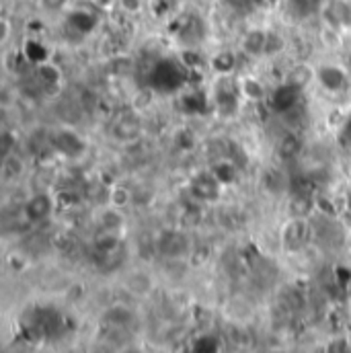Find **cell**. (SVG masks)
I'll return each mask as SVG.
<instances>
[{
  "label": "cell",
  "mask_w": 351,
  "mask_h": 353,
  "mask_svg": "<svg viewBox=\"0 0 351 353\" xmlns=\"http://www.w3.org/2000/svg\"><path fill=\"white\" fill-rule=\"evenodd\" d=\"M177 37L185 48H197V43L203 39V23L193 17V14H185L179 17V27H177Z\"/></svg>",
  "instance_id": "obj_11"
},
{
  "label": "cell",
  "mask_w": 351,
  "mask_h": 353,
  "mask_svg": "<svg viewBox=\"0 0 351 353\" xmlns=\"http://www.w3.org/2000/svg\"><path fill=\"white\" fill-rule=\"evenodd\" d=\"M323 353H351V345L348 339H331Z\"/></svg>",
  "instance_id": "obj_34"
},
{
  "label": "cell",
  "mask_w": 351,
  "mask_h": 353,
  "mask_svg": "<svg viewBox=\"0 0 351 353\" xmlns=\"http://www.w3.org/2000/svg\"><path fill=\"white\" fill-rule=\"evenodd\" d=\"M267 39H269V29L253 27L243 35L241 50L249 58H263V56H267Z\"/></svg>",
  "instance_id": "obj_12"
},
{
  "label": "cell",
  "mask_w": 351,
  "mask_h": 353,
  "mask_svg": "<svg viewBox=\"0 0 351 353\" xmlns=\"http://www.w3.org/2000/svg\"><path fill=\"white\" fill-rule=\"evenodd\" d=\"M66 25L79 35H87L97 27V14L87 8H74L66 14Z\"/></svg>",
  "instance_id": "obj_16"
},
{
  "label": "cell",
  "mask_w": 351,
  "mask_h": 353,
  "mask_svg": "<svg viewBox=\"0 0 351 353\" xmlns=\"http://www.w3.org/2000/svg\"><path fill=\"white\" fill-rule=\"evenodd\" d=\"M288 4H290V10L294 12V17L308 19L312 14L323 12L327 0H288Z\"/></svg>",
  "instance_id": "obj_22"
},
{
  "label": "cell",
  "mask_w": 351,
  "mask_h": 353,
  "mask_svg": "<svg viewBox=\"0 0 351 353\" xmlns=\"http://www.w3.org/2000/svg\"><path fill=\"white\" fill-rule=\"evenodd\" d=\"M52 146H54L56 152H60L66 159H79V157H83V152L87 148V142L74 130H60V132L54 134Z\"/></svg>",
  "instance_id": "obj_7"
},
{
  "label": "cell",
  "mask_w": 351,
  "mask_h": 353,
  "mask_svg": "<svg viewBox=\"0 0 351 353\" xmlns=\"http://www.w3.org/2000/svg\"><path fill=\"white\" fill-rule=\"evenodd\" d=\"M111 130L119 142H134L142 132V121L134 111H123L113 119Z\"/></svg>",
  "instance_id": "obj_10"
},
{
  "label": "cell",
  "mask_w": 351,
  "mask_h": 353,
  "mask_svg": "<svg viewBox=\"0 0 351 353\" xmlns=\"http://www.w3.org/2000/svg\"><path fill=\"white\" fill-rule=\"evenodd\" d=\"M339 142L345 148H351V111L348 119H345V123H343V128H341V132H339Z\"/></svg>",
  "instance_id": "obj_35"
},
{
  "label": "cell",
  "mask_w": 351,
  "mask_h": 353,
  "mask_svg": "<svg viewBox=\"0 0 351 353\" xmlns=\"http://www.w3.org/2000/svg\"><path fill=\"white\" fill-rule=\"evenodd\" d=\"M179 109L185 115H205L208 111H212V101L210 94H205L203 90H189L183 92L179 97Z\"/></svg>",
  "instance_id": "obj_14"
},
{
  "label": "cell",
  "mask_w": 351,
  "mask_h": 353,
  "mask_svg": "<svg viewBox=\"0 0 351 353\" xmlns=\"http://www.w3.org/2000/svg\"><path fill=\"white\" fill-rule=\"evenodd\" d=\"M177 0H152L150 2V8L157 17H169L171 12L177 10Z\"/></svg>",
  "instance_id": "obj_29"
},
{
  "label": "cell",
  "mask_w": 351,
  "mask_h": 353,
  "mask_svg": "<svg viewBox=\"0 0 351 353\" xmlns=\"http://www.w3.org/2000/svg\"><path fill=\"white\" fill-rule=\"evenodd\" d=\"M343 201H345V208H348V212L351 214V191H348V193H345V199H343Z\"/></svg>",
  "instance_id": "obj_37"
},
{
  "label": "cell",
  "mask_w": 351,
  "mask_h": 353,
  "mask_svg": "<svg viewBox=\"0 0 351 353\" xmlns=\"http://www.w3.org/2000/svg\"><path fill=\"white\" fill-rule=\"evenodd\" d=\"M300 97H302V90L290 83H281L279 87L275 88L269 97V105L275 113H290L296 109V105L300 103Z\"/></svg>",
  "instance_id": "obj_9"
},
{
  "label": "cell",
  "mask_w": 351,
  "mask_h": 353,
  "mask_svg": "<svg viewBox=\"0 0 351 353\" xmlns=\"http://www.w3.org/2000/svg\"><path fill=\"white\" fill-rule=\"evenodd\" d=\"M157 251L167 259H181L191 251V239L185 230H165L157 239Z\"/></svg>",
  "instance_id": "obj_5"
},
{
  "label": "cell",
  "mask_w": 351,
  "mask_h": 353,
  "mask_svg": "<svg viewBox=\"0 0 351 353\" xmlns=\"http://www.w3.org/2000/svg\"><path fill=\"white\" fill-rule=\"evenodd\" d=\"M25 171V165L23 161L17 157V154H6L4 161H2V179L4 181H14L19 176L23 175Z\"/></svg>",
  "instance_id": "obj_25"
},
{
  "label": "cell",
  "mask_w": 351,
  "mask_h": 353,
  "mask_svg": "<svg viewBox=\"0 0 351 353\" xmlns=\"http://www.w3.org/2000/svg\"><path fill=\"white\" fill-rule=\"evenodd\" d=\"M105 321L109 323V327H115V329H128L134 321L132 312L123 306H113L105 312Z\"/></svg>",
  "instance_id": "obj_24"
},
{
  "label": "cell",
  "mask_w": 351,
  "mask_h": 353,
  "mask_svg": "<svg viewBox=\"0 0 351 353\" xmlns=\"http://www.w3.org/2000/svg\"><path fill=\"white\" fill-rule=\"evenodd\" d=\"M117 353H144L138 345H126V347H121Z\"/></svg>",
  "instance_id": "obj_36"
},
{
  "label": "cell",
  "mask_w": 351,
  "mask_h": 353,
  "mask_svg": "<svg viewBox=\"0 0 351 353\" xmlns=\"http://www.w3.org/2000/svg\"><path fill=\"white\" fill-rule=\"evenodd\" d=\"M317 83L327 92H341L350 85V74L339 64H323L317 68Z\"/></svg>",
  "instance_id": "obj_8"
},
{
  "label": "cell",
  "mask_w": 351,
  "mask_h": 353,
  "mask_svg": "<svg viewBox=\"0 0 351 353\" xmlns=\"http://www.w3.org/2000/svg\"><path fill=\"white\" fill-rule=\"evenodd\" d=\"M241 87L232 83L230 77H218L210 92L212 111H216L224 119L237 117L241 111Z\"/></svg>",
  "instance_id": "obj_2"
},
{
  "label": "cell",
  "mask_w": 351,
  "mask_h": 353,
  "mask_svg": "<svg viewBox=\"0 0 351 353\" xmlns=\"http://www.w3.org/2000/svg\"><path fill=\"white\" fill-rule=\"evenodd\" d=\"M239 87H241L243 99H247V101H255V103H257V101H263L265 99L263 83H261L259 79H255V77H245V79H241Z\"/></svg>",
  "instance_id": "obj_23"
},
{
  "label": "cell",
  "mask_w": 351,
  "mask_h": 353,
  "mask_svg": "<svg viewBox=\"0 0 351 353\" xmlns=\"http://www.w3.org/2000/svg\"><path fill=\"white\" fill-rule=\"evenodd\" d=\"M218 350H220V345L212 335H201L195 339L191 353H218Z\"/></svg>",
  "instance_id": "obj_28"
},
{
  "label": "cell",
  "mask_w": 351,
  "mask_h": 353,
  "mask_svg": "<svg viewBox=\"0 0 351 353\" xmlns=\"http://www.w3.org/2000/svg\"><path fill=\"white\" fill-rule=\"evenodd\" d=\"M130 199H132V193L128 189H123V187H113L111 189L109 201L113 203V208H121V205L130 203Z\"/></svg>",
  "instance_id": "obj_32"
},
{
  "label": "cell",
  "mask_w": 351,
  "mask_h": 353,
  "mask_svg": "<svg viewBox=\"0 0 351 353\" xmlns=\"http://www.w3.org/2000/svg\"><path fill=\"white\" fill-rule=\"evenodd\" d=\"M302 150H304V142H302V138L298 136V134H283L279 140H277V144H275V154H277V159L279 161H283V163H292V161H296L300 154H302Z\"/></svg>",
  "instance_id": "obj_15"
},
{
  "label": "cell",
  "mask_w": 351,
  "mask_h": 353,
  "mask_svg": "<svg viewBox=\"0 0 351 353\" xmlns=\"http://www.w3.org/2000/svg\"><path fill=\"white\" fill-rule=\"evenodd\" d=\"M323 14L333 29H351V2L348 0H327Z\"/></svg>",
  "instance_id": "obj_13"
},
{
  "label": "cell",
  "mask_w": 351,
  "mask_h": 353,
  "mask_svg": "<svg viewBox=\"0 0 351 353\" xmlns=\"http://www.w3.org/2000/svg\"><path fill=\"white\" fill-rule=\"evenodd\" d=\"M189 77V70L181 64V60H159L148 72V85L152 90L163 94H175L181 90Z\"/></svg>",
  "instance_id": "obj_1"
},
{
  "label": "cell",
  "mask_w": 351,
  "mask_h": 353,
  "mask_svg": "<svg viewBox=\"0 0 351 353\" xmlns=\"http://www.w3.org/2000/svg\"><path fill=\"white\" fill-rule=\"evenodd\" d=\"M239 64V56L234 50H218L212 58H210V68L214 70L216 77H230L237 70Z\"/></svg>",
  "instance_id": "obj_17"
},
{
  "label": "cell",
  "mask_w": 351,
  "mask_h": 353,
  "mask_svg": "<svg viewBox=\"0 0 351 353\" xmlns=\"http://www.w3.org/2000/svg\"><path fill=\"white\" fill-rule=\"evenodd\" d=\"M101 226H103V232H117L123 226V216H121L119 208L105 210L101 214Z\"/></svg>",
  "instance_id": "obj_26"
},
{
  "label": "cell",
  "mask_w": 351,
  "mask_h": 353,
  "mask_svg": "<svg viewBox=\"0 0 351 353\" xmlns=\"http://www.w3.org/2000/svg\"><path fill=\"white\" fill-rule=\"evenodd\" d=\"M214 176L226 187V185H232L234 181H237V176H239V165L237 163H232L230 159H220V161H216L214 165H212V169H210Z\"/></svg>",
  "instance_id": "obj_21"
},
{
  "label": "cell",
  "mask_w": 351,
  "mask_h": 353,
  "mask_svg": "<svg viewBox=\"0 0 351 353\" xmlns=\"http://www.w3.org/2000/svg\"><path fill=\"white\" fill-rule=\"evenodd\" d=\"M68 2L70 0H39V6H41V10H46L50 14H56V12H64L68 8Z\"/></svg>",
  "instance_id": "obj_33"
},
{
  "label": "cell",
  "mask_w": 351,
  "mask_h": 353,
  "mask_svg": "<svg viewBox=\"0 0 351 353\" xmlns=\"http://www.w3.org/2000/svg\"><path fill=\"white\" fill-rule=\"evenodd\" d=\"M187 189H189L191 199H195L199 203H214L220 199L224 185L214 176L212 171H199L189 179Z\"/></svg>",
  "instance_id": "obj_3"
},
{
  "label": "cell",
  "mask_w": 351,
  "mask_h": 353,
  "mask_svg": "<svg viewBox=\"0 0 351 353\" xmlns=\"http://www.w3.org/2000/svg\"><path fill=\"white\" fill-rule=\"evenodd\" d=\"M54 214V197L46 191L33 193L25 203H23V216L29 224H39L46 222Z\"/></svg>",
  "instance_id": "obj_6"
},
{
  "label": "cell",
  "mask_w": 351,
  "mask_h": 353,
  "mask_svg": "<svg viewBox=\"0 0 351 353\" xmlns=\"http://www.w3.org/2000/svg\"><path fill=\"white\" fill-rule=\"evenodd\" d=\"M117 8L126 14H140L146 6L144 0H115Z\"/></svg>",
  "instance_id": "obj_31"
},
{
  "label": "cell",
  "mask_w": 351,
  "mask_h": 353,
  "mask_svg": "<svg viewBox=\"0 0 351 353\" xmlns=\"http://www.w3.org/2000/svg\"><path fill=\"white\" fill-rule=\"evenodd\" d=\"M310 241V224L304 218H290L281 228V247L288 253L302 251Z\"/></svg>",
  "instance_id": "obj_4"
},
{
  "label": "cell",
  "mask_w": 351,
  "mask_h": 353,
  "mask_svg": "<svg viewBox=\"0 0 351 353\" xmlns=\"http://www.w3.org/2000/svg\"><path fill=\"white\" fill-rule=\"evenodd\" d=\"M317 208V199L312 193H292L290 197V210H292V218H308L310 212H314Z\"/></svg>",
  "instance_id": "obj_19"
},
{
  "label": "cell",
  "mask_w": 351,
  "mask_h": 353,
  "mask_svg": "<svg viewBox=\"0 0 351 353\" xmlns=\"http://www.w3.org/2000/svg\"><path fill=\"white\" fill-rule=\"evenodd\" d=\"M285 48V37L277 31H269V39H267V56H275L279 52H283Z\"/></svg>",
  "instance_id": "obj_30"
},
{
  "label": "cell",
  "mask_w": 351,
  "mask_h": 353,
  "mask_svg": "<svg viewBox=\"0 0 351 353\" xmlns=\"http://www.w3.org/2000/svg\"><path fill=\"white\" fill-rule=\"evenodd\" d=\"M179 60H181V64H183L189 72H193V70H197V68H201V66L205 64V60L197 54V48H183Z\"/></svg>",
  "instance_id": "obj_27"
},
{
  "label": "cell",
  "mask_w": 351,
  "mask_h": 353,
  "mask_svg": "<svg viewBox=\"0 0 351 353\" xmlns=\"http://www.w3.org/2000/svg\"><path fill=\"white\" fill-rule=\"evenodd\" d=\"M312 81H317V70L310 68L308 64H296V66L288 72V77H285V83L298 87L300 90H304Z\"/></svg>",
  "instance_id": "obj_20"
},
{
  "label": "cell",
  "mask_w": 351,
  "mask_h": 353,
  "mask_svg": "<svg viewBox=\"0 0 351 353\" xmlns=\"http://www.w3.org/2000/svg\"><path fill=\"white\" fill-rule=\"evenodd\" d=\"M37 83L43 92H54L56 88L60 87V81H62V74L56 66H52L50 62H43L37 66Z\"/></svg>",
  "instance_id": "obj_18"
}]
</instances>
